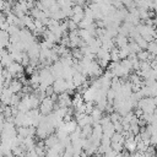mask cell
Listing matches in <instances>:
<instances>
[{"label":"cell","mask_w":157,"mask_h":157,"mask_svg":"<svg viewBox=\"0 0 157 157\" xmlns=\"http://www.w3.org/2000/svg\"><path fill=\"white\" fill-rule=\"evenodd\" d=\"M5 2H6V0H0V11L4 10V7H5Z\"/></svg>","instance_id":"5b68a950"},{"label":"cell","mask_w":157,"mask_h":157,"mask_svg":"<svg viewBox=\"0 0 157 157\" xmlns=\"http://www.w3.org/2000/svg\"><path fill=\"white\" fill-rule=\"evenodd\" d=\"M13 93H20L21 91H22V87H23V83L20 81V80H17L16 77H13L11 81H10V83H9V86H7Z\"/></svg>","instance_id":"7a4b0ae2"},{"label":"cell","mask_w":157,"mask_h":157,"mask_svg":"<svg viewBox=\"0 0 157 157\" xmlns=\"http://www.w3.org/2000/svg\"><path fill=\"white\" fill-rule=\"evenodd\" d=\"M0 61H1V64L4 65V67H7V66L13 61V59H12L11 54H10V53H7V54H5V55H2V56H1Z\"/></svg>","instance_id":"3957f363"},{"label":"cell","mask_w":157,"mask_h":157,"mask_svg":"<svg viewBox=\"0 0 157 157\" xmlns=\"http://www.w3.org/2000/svg\"><path fill=\"white\" fill-rule=\"evenodd\" d=\"M4 69H5V67H4V65H2V64H1V61H0V71H2Z\"/></svg>","instance_id":"8992f818"},{"label":"cell","mask_w":157,"mask_h":157,"mask_svg":"<svg viewBox=\"0 0 157 157\" xmlns=\"http://www.w3.org/2000/svg\"><path fill=\"white\" fill-rule=\"evenodd\" d=\"M6 21V15L2 12V11H0V25L2 23V22H5Z\"/></svg>","instance_id":"277c9868"},{"label":"cell","mask_w":157,"mask_h":157,"mask_svg":"<svg viewBox=\"0 0 157 157\" xmlns=\"http://www.w3.org/2000/svg\"><path fill=\"white\" fill-rule=\"evenodd\" d=\"M52 109H53V98H49V97L44 98L40 104V112L43 114H48L52 112Z\"/></svg>","instance_id":"6da1fadb"}]
</instances>
